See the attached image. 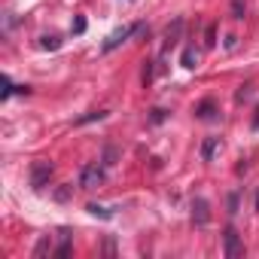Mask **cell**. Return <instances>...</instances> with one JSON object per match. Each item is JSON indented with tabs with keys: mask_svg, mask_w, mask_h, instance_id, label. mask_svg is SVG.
Here are the masks:
<instances>
[{
	"mask_svg": "<svg viewBox=\"0 0 259 259\" xmlns=\"http://www.w3.org/2000/svg\"><path fill=\"white\" fill-rule=\"evenodd\" d=\"M82 31H85V19L76 16V19H73V34H82Z\"/></svg>",
	"mask_w": 259,
	"mask_h": 259,
	"instance_id": "9a60e30c",
	"label": "cell"
},
{
	"mask_svg": "<svg viewBox=\"0 0 259 259\" xmlns=\"http://www.w3.org/2000/svg\"><path fill=\"white\" fill-rule=\"evenodd\" d=\"M241 253H244V247H241V241H238V232L229 226V229H226V256H229V259H238Z\"/></svg>",
	"mask_w": 259,
	"mask_h": 259,
	"instance_id": "5b68a950",
	"label": "cell"
},
{
	"mask_svg": "<svg viewBox=\"0 0 259 259\" xmlns=\"http://www.w3.org/2000/svg\"><path fill=\"white\" fill-rule=\"evenodd\" d=\"M195 113H198V119H217V107H213V101H204Z\"/></svg>",
	"mask_w": 259,
	"mask_h": 259,
	"instance_id": "8fae6325",
	"label": "cell"
},
{
	"mask_svg": "<svg viewBox=\"0 0 259 259\" xmlns=\"http://www.w3.org/2000/svg\"><path fill=\"white\" fill-rule=\"evenodd\" d=\"M46 253H55V247H52V235H43V238H40V244L34 247V259H40V256H46Z\"/></svg>",
	"mask_w": 259,
	"mask_h": 259,
	"instance_id": "ba28073f",
	"label": "cell"
},
{
	"mask_svg": "<svg viewBox=\"0 0 259 259\" xmlns=\"http://www.w3.org/2000/svg\"><path fill=\"white\" fill-rule=\"evenodd\" d=\"M49 177H52V165L49 162H34V168H31V186L34 189H43Z\"/></svg>",
	"mask_w": 259,
	"mask_h": 259,
	"instance_id": "3957f363",
	"label": "cell"
},
{
	"mask_svg": "<svg viewBox=\"0 0 259 259\" xmlns=\"http://www.w3.org/2000/svg\"><path fill=\"white\" fill-rule=\"evenodd\" d=\"M104 116H107V113H101V110H98V113H89V116L79 119V125H85V122H92V119H104Z\"/></svg>",
	"mask_w": 259,
	"mask_h": 259,
	"instance_id": "2e32d148",
	"label": "cell"
},
{
	"mask_svg": "<svg viewBox=\"0 0 259 259\" xmlns=\"http://www.w3.org/2000/svg\"><path fill=\"white\" fill-rule=\"evenodd\" d=\"M217 147H220V138H207V141H204V147H201V159H204V162H210V159H213V153H217Z\"/></svg>",
	"mask_w": 259,
	"mask_h": 259,
	"instance_id": "9c48e42d",
	"label": "cell"
},
{
	"mask_svg": "<svg viewBox=\"0 0 259 259\" xmlns=\"http://www.w3.org/2000/svg\"><path fill=\"white\" fill-rule=\"evenodd\" d=\"M89 213H92V217H101V220H110V217H113V210H107V207H101V204H89Z\"/></svg>",
	"mask_w": 259,
	"mask_h": 259,
	"instance_id": "4fadbf2b",
	"label": "cell"
},
{
	"mask_svg": "<svg viewBox=\"0 0 259 259\" xmlns=\"http://www.w3.org/2000/svg\"><path fill=\"white\" fill-rule=\"evenodd\" d=\"M13 92H28V89H16V85H13V79H10V76H4V92H0V101H7Z\"/></svg>",
	"mask_w": 259,
	"mask_h": 259,
	"instance_id": "7c38bea8",
	"label": "cell"
},
{
	"mask_svg": "<svg viewBox=\"0 0 259 259\" xmlns=\"http://www.w3.org/2000/svg\"><path fill=\"white\" fill-rule=\"evenodd\" d=\"M141 31V25H125V28H119V31H113L107 40H104V46H101V52H113L116 46H122L128 37H132V34H138Z\"/></svg>",
	"mask_w": 259,
	"mask_h": 259,
	"instance_id": "6da1fadb",
	"label": "cell"
},
{
	"mask_svg": "<svg viewBox=\"0 0 259 259\" xmlns=\"http://www.w3.org/2000/svg\"><path fill=\"white\" fill-rule=\"evenodd\" d=\"M43 49H58L61 43H58V37H43V43H40Z\"/></svg>",
	"mask_w": 259,
	"mask_h": 259,
	"instance_id": "5bb4252c",
	"label": "cell"
},
{
	"mask_svg": "<svg viewBox=\"0 0 259 259\" xmlns=\"http://www.w3.org/2000/svg\"><path fill=\"white\" fill-rule=\"evenodd\" d=\"M180 31H183V19H174V28H168V31H165V43H162V58L168 55V49H174V46H177V40H180Z\"/></svg>",
	"mask_w": 259,
	"mask_h": 259,
	"instance_id": "277c9868",
	"label": "cell"
},
{
	"mask_svg": "<svg viewBox=\"0 0 259 259\" xmlns=\"http://www.w3.org/2000/svg\"><path fill=\"white\" fill-rule=\"evenodd\" d=\"M192 220H195L198 226H204V223L210 220V213H207V201H204V198H195V201H192Z\"/></svg>",
	"mask_w": 259,
	"mask_h": 259,
	"instance_id": "8992f818",
	"label": "cell"
},
{
	"mask_svg": "<svg viewBox=\"0 0 259 259\" xmlns=\"http://www.w3.org/2000/svg\"><path fill=\"white\" fill-rule=\"evenodd\" d=\"M104 183V168L101 165H85L82 171H79V186L82 189H95V186H101Z\"/></svg>",
	"mask_w": 259,
	"mask_h": 259,
	"instance_id": "7a4b0ae2",
	"label": "cell"
},
{
	"mask_svg": "<svg viewBox=\"0 0 259 259\" xmlns=\"http://www.w3.org/2000/svg\"><path fill=\"white\" fill-rule=\"evenodd\" d=\"M183 67L186 70H192V67H198V52L189 46V49H183Z\"/></svg>",
	"mask_w": 259,
	"mask_h": 259,
	"instance_id": "30bf717a",
	"label": "cell"
},
{
	"mask_svg": "<svg viewBox=\"0 0 259 259\" xmlns=\"http://www.w3.org/2000/svg\"><path fill=\"white\" fill-rule=\"evenodd\" d=\"M70 241H73L70 229H61V232H58V247H55V256H67V253H70Z\"/></svg>",
	"mask_w": 259,
	"mask_h": 259,
	"instance_id": "52a82bcc",
	"label": "cell"
}]
</instances>
